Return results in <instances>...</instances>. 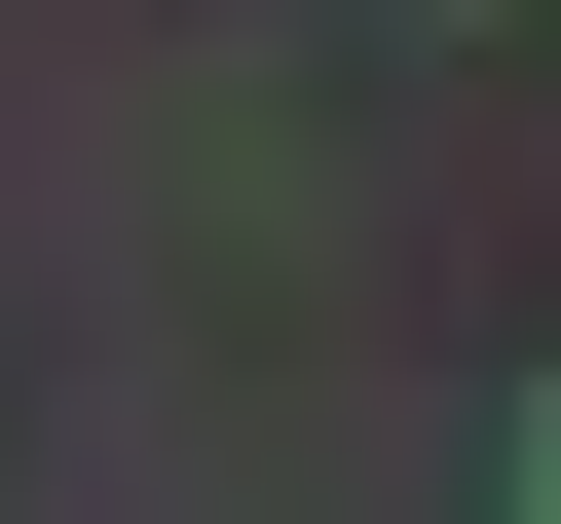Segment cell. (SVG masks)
Listing matches in <instances>:
<instances>
[{
    "mask_svg": "<svg viewBox=\"0 0 561 524\" xmlns=\"http://www.w3.org/2000/svg\"><path fill=\"white\" fill-rule=\"evenodd\" d=\"M486 524H561V375H524V487H486Z\"/></svg>",
    "mask_w": 561,
    "mask_h": 524,
    "instance_id": "1",
    "label": "cell"
}]
</instances>
